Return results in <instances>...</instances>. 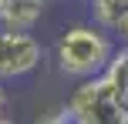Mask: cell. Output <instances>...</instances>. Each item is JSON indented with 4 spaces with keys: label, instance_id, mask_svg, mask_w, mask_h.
<instances>
[{
    "label": "cell",
    "instance_id": "cell-2",
    "mask_svg": "<svg viewBox=\"0 0 128 124\" xmlns=\"http://www.w3.org/2000/svg\"><path fill=\"white\" fill-rule=\"evenodd\" d=\"M64 104L81 124H128V107L122 104L115 84L104 74L91 81H78Z\"/></svg>",
    "mask_w": 128,
    "mask_h": 124
},
{
    "label": "cell",
    "instance_id": "cell-6",
    "mask_svg": "<svg viewBox=\"0 0 128 124\" xmlns=\"http://www.w3.org/2000/svg\"><path fill=\"white\" fill-rule=\"evenodd\" d=\"M104 77L115 84V91H118V97H122V104L128 107V47H118V50H115V57H111V64H108V71H104Z\"/></svg>",
    "mask_w": 128,
    "mask_h": 124
},
{
    "label": "cell",
    "instance_id": "cell-10",
    "mask_svg": "<svg viewBox=\"0 0 128 124\" xmlns=\"http://www.w3.org/2000/svg\"><path fill=\"white\" fill-rule=\"evenodd\" d=\"M0 124H17V121H14V118H0Z\"/></svg>",
    "mask_w": 128,
    "mask_h": 124
},
{
    "label": "cell",
    "instance_id": "cell-4",
    "mask_svg": "<svg viewBox=\"0 0 128 124\" xmlns=\"http://www.w3.org/2000/svg\"><path fill=\"white\" fill-rule=\"evenodd\" d=\"M44 0H0V27L4 30H30L44 17Z\"/></svg>",
    "mask_w": 128,
    "mask_h": 124
},
{
    "label": "cell",
    "instance_id": "cell-8",
    "mask_svg": "<svg viewBox=\"0 0 128 124\" xmlns=\"http://www.w3.org/2000/svg\"><path fill=\"white\" fill-rule=\"evenodd\" d=\"M115 40H118V47H128V13H125V20L115 27Z\"/></svg>",
    "mask_w": 128,
    "mask_h": 124
},
{
    "label": "cell",
    "instance_id": "cell-1",
    "mask_svg": "<svg viewBox=\"0 0 128 124\" xmlns=\"http://www.w3.org/2000/svg\"><path fill=\"white\" fill-rule=\"evenodd\" d=\"M118 50V40L111 30L98 27L94 20H84V24H71L64 27L54 40V67L71 81H91L101 77L108 71L111 57Z\"/></svg>",
    "mask_w": 128,
    "mask_h": 124
},
{
    "label": "cell",
    "instance_id": "cell-7",
    "mask_svg": "<svg viewBox=\"0 0 128 124\" xmlns=\"http://www.w3.org/2000/svg\"><path fill=\"white\" fill-rule=\"evenodd\" d=\"M34 124H81V121L71 114V107H68V104H61L58 111H44Z\"/></svg>",
    "mask_w": 128,
    "mask_h": 124
},
{
    "label": "cell",
    "instance_id": "cell-11",
    "mask_svg": "<svg viewBox=\"0 0 128 124\" xmlns=\"http://www.w3.org/2000/svg\"><path fill=\"white\" fill-rule=\"evenodd\" d=\"M44 3H58V0H44Z\"/></svg>",
    "mask_w": 128,
    "mask_h": 124
},
{
    "label": "cell",
    "instance_id": "cell-5",
    "mask_svg": "<svg viewBox=\"0 0 128 124\" xmlns=\"http://www.w3.org/2000/svg\"><path fill=\"white\" fill-rule=\"evenodd\" d=\"M125 13H128V0H91V20L111 34L125 20Z\"/></svg>",
    "mask_w": 128,
    "mask_h": 124
},
{
    "label": "cell",
    "instance_id": "cell-9",
    "mask_svg": "<svg viewBox=\"0 0 128 124\" xmlns=\"http://www.w3.org/2000/svg\"><path fill=\"white\" fill-rule=\"evenodd\" d=\"M7 104H10V97H7V87L0 81V118H7Z\"/></svg>",
    "mask_w": 128,
    "mask_h": 124
},
{
    "label": "cell",
    "instance_id": "cell-3",
    "mask_svg": "<svg viewBox=\"0 0 128 124\" xmlns=\"http://www.w3.org/2000/svg\"><path fill=\"white\" fill-rule=\"evenodd\" d=\"M44 64V44L30 30H4L0 27V81H20Z\"/></svg>",
    "mask_w": 128,
    "mask_h": 124
}]
</instances>
